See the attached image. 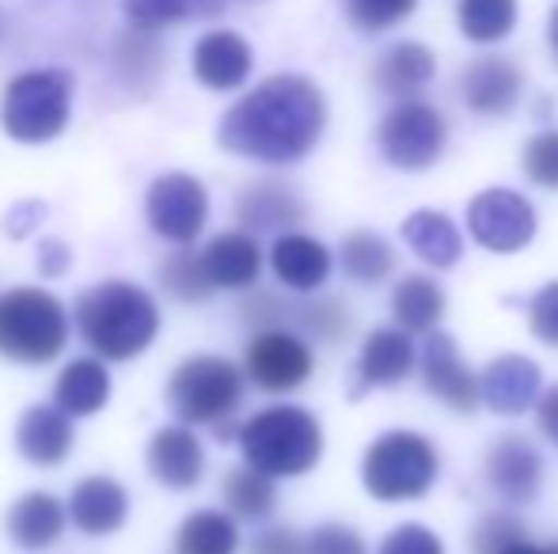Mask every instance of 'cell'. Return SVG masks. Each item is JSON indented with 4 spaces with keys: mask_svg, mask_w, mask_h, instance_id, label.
Listing matches in <instances>:
<instances>
[{
    "mask_svg": "<svg viewBox=\"0 0 558 554\" xmlns=\"http://www.w3.org/2000/svg\"><path fill=\"white\" fill-rule=\"evenodd\" d=\"M327 130V99L308 76L278 73L225 111L217 140L255 163H296Z\"/></svg>",
    "mask_w": 558,
    "mask_h": 554,
    "instance_id": "6da1fadb",
    "label": "cell"
},
{
    "mask_svg": "<svg viewBox=\"0 0 558 554\" xmlns=\"http://www.w3.org/2000/svg\"><path fill=\"white\" fill-rule=\"evenodd\" d=\"M293 319L301 323L304 334L319 342H342L353 327V316L342 300H331V296H319V300H308L301 308H293Z\"/></svg>",
    "mask_w": 558,
    "mask_h": 554,
    "instance_id": "d590c367",
    "label": "cell"
},
{
    "mask_svg": "<svg viewBox=\"0 0 558 554\" xmlns=\"http://www.w3.org/2000/svg\"><path fill=\"white\" fill-rule=\"evenodd\" d=\"M524 175L532 178L544 190H558V130H547V134H536L524 145Z\"/></svg>",
    "mask_w": 558,
    "mask_h": 554,
    "instance_id": "74e56055",
    "label": "cell"
},
{
    "mask_svg": "<svg viewBox=\"0 0 558 554\" xmlns=\"http://www.w3.org/2000/svg\"><path fill=\"white\" fill-rule=\"evenodd\" d=\"M536 206L513 186H490L468 201V232L494 255H517L536 239Z\"/></svg>",
    "mask_w": 558,
    "mask_h": 554,
    "instance_id": "9c48e42d",
    "label": "cell"
},
{
    "mask_svg": "<svg viewBox=\"0 0 558 554\" xmlns=\"http://www.w3.org/2000/svg\"><path fill=\"white\" fill-rule=\"evenodd\" d=\"M65 304L46 288H12L0 296V354L23 365H46L65 349Z\"/></svg>",
    "mask_w": 558,
    "mask_h": 554,
    "instance_id": "8992f818",
    "label": "cell"
},
{
    "mask_svg": "<svg viewBox=\"0 0 558 554\" xmlns=\"http://www.w3.org/2000/svg\"><path fill=\"white\" fill-rule=\"evenodd\" d=\"M414 8H418V0H342L345 20L365 35L399 27L403 20H411Z\"/></svg>",
    "mask_w": 558,
    "mask_h": 554,
    "instance_id": "8d00e7d4",
    "label": "cell"
},
{
    "mask_svg": "<svg viewBox=\"0 0 558 554\" xmlns=\"http://www.w3.org/2000/svg\"><path fill=\"white\" fill-rule=\"evenodd\" d=\"M456 23H460L463 38H471V42H501L517 27V0H460L456 4Z\"/></svg>",
    "mask_w": 558,
    "mask_h": 554,
    "instance_id": "1f68e13d",
    "label": "cell"
},
{
    "mask_svg": "<svg viewBox=\"0 0 558 554\" xmlns=\"http://www.w3.org/2000/svg\"><path fill=\"white\" fill-rule=\"evenodd\" d=\"M122 4L137 30H160L171 27V23L221 15L225 0H122Z\"/></svg>",
    "mask_w": 558,
    "mask_h": 554,
    "instance_id": "836d02e7",
    "label": "cell"
},
{
    "mask_svg": "<svg viewBox=\"0 0 558 554\" xmlns=\"http://www.w3.org/2000/svg\"><path fill=\"white\" fill-rule=\"evenodd\" d=\"M308 554H368V543L350 525H319L308 535Z\"/></svg>",
    "mask_w": 558,
    "mask_h": 554,
    "instance_id": "60d3db41",
    "label": "cell"
},
{
    "mask_svg": "<svg viewBox=\"0 0 558 554\" xmlns=\"http://www.w3.org/2000/svg\"><path fill=\"white\" fill-rule=\"evenodd\" d=\"M225 505L232 517L240 520H266L278 505V487L274 475L258 471V467H235L225 475Z\"/></svg>",
    "mask_w": 558,
    "mask_h": 554,
    "instance_id": "4dcf8cb0",
    "label": "cell"
},
{
    "mask_svg": "<svg viewBox=\"0 0 558 554\" xmlns=\"http://www.w3.org/2000/svg\"><path fill=\"white\" fill-rule=\"evenodd\" d=\"M148 471L171 490H191L206 475V448L186 426H163L148 441Z\"/></svg>",
    "mask_w": 558,
    "mask_h": 554,
    "instance_id": "d6986e66",
    "label": "cell"
},
{
    "mask_svg": "<svg viewBox=\"0 0 558 554\" xmlns=\"http://www.w3.org/2000/svg\"><path fill=\"white\" fill-rule=\"evenodd\" d=\"M418 365V346L403 327H380L361 342L357 354V380L361 387H396Z\"/></svg>",
    "mask_w": 558,
    "mask_h": 554,
    "instance_id": "ffe728a7",
    "label": "cell"
},
{
    "mask_svg": "<svg viewBox=\"0 0 558 554\" xmlns=\"http://www.w3.org/2000/svg\"><path fill=\"white\" fill-rule=\"evenodd\" d=\"M308 206L289 183L278 178H263L251 183L247 190L235 198V221L243 224V232H293V224L304 221Z\"/></svg>",
    "mask_w": 558,
    "mask_h": 554,
    "instance_id": "e0dca14e",
    "label": "cell"
},
{
    "mask_svg": "<svg viewBox=\"0 0 558 554\" xmlns=\"http://www.w3.org/2000/svg\"><path fill=\"white\" fill-rule=\"evenodd\" d=\"M312 369H316L312 346L286 327L255 331L247 342V354H243V372L251 377V384L270 395H289L304 387Z\"/></svg>",
    "mask_w": 558,
    "mask_h": 554,
    "instance_id": "8fae6325",
    "label": "cell"
},
{
    "mask_svg": "<svg viewBox=\"0 0 558 554\" xmlns=\"http://www.w3.org/2000/svg\"><path fill=\"white\" fill-rule=\"evenodd\" d=\"M130 513V494L122 482L107 479V475H92L81 479L69 494V517L84 535H111L125 525Z\"/></svg>",
    "mask_w": 558,
    "mask_h": 554,
    "instance_id": "44dd1931",
    "label": "cell"
},
{
    "mask_svg": "<svg viewBox=\"0 0 558 554\" xmlns=\"http://www.w3.org/2000/svg\"><path fill=\"white\" fill-rule=\"evenodd\" d=\"M471 547H475V554H558V540L536 543L529 540V532L513 513H490V517L478 520Z\"/></svg>",
    "mask_w": 558,
    "mask_h": 554,
    "instance_id": "d6a6232c",
    "label": "cell"
},
{
    "mask_svg": "<svg viewBox=\"0 0 558 554\" xmlns=\"http://www.w3.org/2000/svg\"><path fill=\"white\" fill-rule=\"evenodd\" d=\"M251 69H255V53L247 38L235 30H209L194 46V76L209 91H235L240 84H247Z\"/></svg>",
    "mask_w": 558,
    "mask_h": 554,
    "instance_id": "ac0fdd59",
    "label": "cell"
},
{
    "mask_svg": "<svg viewBox=\"0 0 558 554\" xmlns=\"http://www.w3.org/2000/svg\"><path fill=\"white\" fill-rule=\"evenodd\" d=\"M529 331L536 334L544 346L558 349V281H547L529 300Z\"/></svg>",
    "mask_w": 558,
    "mask_h": 554,
    "instance_id": "ab89813d",
    "label": "cell"
},
{
    "mask_svg": "<svg viewBox=\"0 0 558 554\" xmlns=\"http://www.w3.org/2000/svg\"><path fill=\"white\" fill-rule=\"evenodd\" d=\"M160 281L175 300H186V304H202L214 293V281H209L206 267H202V251L168 255V262L160 267Z\"/></svg>",
    "mask_w": 558,
    "mask_h": 554,
    "instance_id": "e575fe53",
    "label": "cell"
},
{
    "mask_svg": "<svg viewBox=\"0 0 558 554\" xmlns=\"http://www.w3.org/2000/svg\"><path fill=\"white\" fill-rule=\"evenodd\" d=\"M483 479L501 502L529 505L536 502L539 487H544V459H539L536 444H529L517 433H506L486 448Z\"/></svg>",
    "mask_w": 558,
    "mask_h": 554,
    "instance_id": "4fadbf2b",
    "label": "cell"
},
{
    "mask_svg": "<svg viewBox=\"0 0 558 554\" xmlns=\"http://www.w3.org/2000/svg\"><path fill=\"white\" fill-rule=\"evenodd\" d=\"M111 399V372L99 357H76L61 369L53 387V407H61L69 418H92Z\"/></svg>",
    "mask_w": 558,
    "mask_h": 554,
    "instance_id": "484cf974",
    "label": "cell"
},
{
    "mask_svg": "<svg viewBox=\"0 0 558 554\" xmlns=\"http://www.w3.org/2000/svg\"><path fill=\"white\" fill-rule=\"evenodd\" d=\"M524 96V73L509 58H475L460 73V99L471 114L506 119Z\"/></svg>",
    "mask_w": 558,
    "mask_h": 554,
    "instance_id": "9a60e30c",
    "label": "cell"
},
{
    "mask_svg": "<svg viewBox=\"0 0 558 554\" xmlns=\"http://www.w3.org/2000/svg\"><path fill=\"white\" fill-rule=\"evenodd\" d=\"M15 448L35 467L61 464L73 448V421L61 407H31L15 426Z\"/></svg>",
    "mask_w": 558,
    "mask_h": 554,
    "instance_id": "cb8c5ba5",
    "label": "cell"
},
{
    "mask_svg": "<svg viewBox=\"0 0 558 554\" xmlns=\"http://www.w3.org/2000/svg\"><path fill=\"white\" fill-rule=\"evenodd\" d=\"M240 547V528L232 513L198 509L179 525L175 554H235Z\"/></svg>",
    "mask_w": 558,
    "mask_h": 554,
    "instance_id": "f546056e",
    "label": "cell"
},
{
    "mask_svg": "<svg viewBox=\"0 0 558 554\" xmlns=\"http://www.w3.org/2000/svg\"><path fill=\"white\" fill-rule=\"evenodd\" d=\"M251 554H308V540H301L293 528H266L255 535Z\"/></svg>",
    "mask_w": 558,
    "mask_h": 554,
    "instance_id": "7bdbcfd3",
    "label": "cell"
},
{
    "mask_svg": "<svg viewBox=\"0 0 558 554\" xmlns=\"http://www.w3.org/2000/svg\"><path fill=\"white\" fill-rule=\"evenodd\" d=\"M418 372H422V384L434 399H441L448 410L456 415H471V410L483 403L478 395V377L468 369V361L460 357V346H456L452 334H426L422 342V354H418Z\"/></svg>",
    "mask_w": 558,
    "mask_h": 554,
    "instance_id": "7c38bea8",
    "label": "cell"
},
{
    "mask_svg": "<svg viewBox=\"0 0 558 554\" xmlns=\"http://www.w3.org/2000/svg\"><path fill=\"white\" fill-rule=\"evenodd\" d=\"M76 327L99 357L130 361L153 346L160 331V308L133 281H99L76 300Z\"/></svg>",
    "mask_w": 558,
    "mask_h": 554,
    "instance_id": "7a4b0ae2",
    "label": "cell"
},
{
    "mask_svg": "<svg viewBox=\"0 0 558 554\" xmlns=\"http://www.w3.org/2000/svg\"><path fill=\"white\" fill-rule=\"evenodd\" d=\"M65 505L46 490H31L8 509V535L23 551H46L65 532Z\"/></svg>",
    "mask_w": 558,
    "mask_h": 554,
    "instance_id": "d4e9b609",
    "label": "cell"
},
{
    "mask_svg": "<svg viewBox=\"0 0 558 554\" xmlns=\"http://www.w3.org/2000/svg\"><path fill=\"white\" fill-rule=\"evenodd\" d=\"M73 111V76L65 69H31L4 88L0 126L20 145H46L61 137Z\"/></svg>",
    "mask_w": 558,
    "mask_h": 554,
    "instance_id": "5b68a950",
    "label": "cell"
},
{
    "mask_svg": "<svg viewBox=\"0 0 558 554\" xmlns=\"http://www.w3.org/2000/svg\"><path fill=\"white\" fill-rule=\"evenodd\" d=\"M380 156L399 171H426L441 160L448 145V122L426 99H399L376 130Z\"/></svg>",
    "mask_w": 558,
    "mask_h": 554,
    "instance_id": "ba28073f",
    "label": "cell"
},
{
    "mask_svg": "<svg viewBox=\"0 0 558 554\" xmlns=\"http://www.w3.org/2000/svg\"><path fill=\"white\" fill-rule=\"evenodd\" d=\"M209 217V194L186 171H168V175L153 178L145 194V221L168 244H194L206 229Z\"/></svg>",
    "mask_w": 558,
    "mask_h": 554,
    "instance_id": "30bf717a",
    "label": "cell"
},
{
    "mask_svg": "<svg viewBox=\"0 0 558 554\" xmlns=\"http://www.w3.org/2000/svg\"><path fill=\"white\" fill-rule=\"evenodd\" d=\"M335 267V255L327 251L324 239L308 236V232H281L270 244V270L293 293H316L319 285H327Z\"/></svg>",
    "mask_w": 558,
    "mask_h": 554,
    "instance_id": "2e32d148",
    "label": "cell"
},
{
    "mask_svg": "<svg viewBox=\"0 0 558 554\" xmlns=\"http://www.w3.org/2000/svg\"><path fill=\"white\" fill-rule=\"evenodd\" d=\"M338 262L353 285H380L396 270V251L376 232H350L338 247Z\"/></svg>",
    "mask_w": 558,
    "mask_h": 554,
    "instance_id": "f1b7e54d",
    "label": "cell"
},
{
    "mask_svg": "<svg viewBox=\"0 0 558 554\" xmlns=\"http://www.w3.org/2000/svg\"><path fill=\"white\" fill-rule=\"evenodd\" d=\"M286 316H289V308L274 293H251L247 300H243V319H247L251 327H258V331H266V327H281V319Z\"/></svg>",
    "mask_w": 558,
    "mask_h": 554,
    "instance_id": "b9f144b4",
    "label": "cell"
},
{
    "mask_svg": "<svg viewBox=\"0 0 558 554\" xmlns=\"http://www.w3.org/2000/svg\"><path fill=\"white\" fill-rule=\"evenodd\" d=\"M478 395L494 415L517 418L544 395V369L524 354H501L478 372Z\"/></svg>",
    "mask_w": 558,
    "mask_h": 554,
    "instance_id": "5bb4252c",
    "label": "cell"
},
{
    "mask_svg": "<svg viewBox=\"0 0 558 554\" xmlns=\"http://www.w3.org/2000/svg\"><path fill=\"white\" fill-rule=\"evenodd\" d=\"M376 554H445V543L434 528L418 525V520H407V525L391 528V532L384 535Z\"/></svg>",
    "mask_w": 558,
    "mask_h": 554,
    "instance_id": "f35d334b",
    "label": "cell"
},
{
    "mask_svg": "<svg viewBox=\"0 0 558 554\" xmlns=\"http://www.w3.org/2000/svg\"><path fill=\"white\" fill-rule=\"evenodd\" d=\"M448 308L445 288L429 274H403L391 288V316L407 334H434Z\"/></svg>",
    "mask_w": 558,
    "mask_h": 554,
    "instance_id": "83f0119b",
    "label": "cell"
},
{
    "mask_svg": "<svg viewBox=\"0 0 558 554\" xmlns=\"http://www.w3.org/2000/svg\"><path fill=\"white\" fill-rule=\"evenodd\" d=\"M536 418H539V429H544V436L558 448V384H555V387H547V392L539 395Z\"/></svg>",
    "mask_w": 558,
    "mask_h": 554,
    "instance_id": "ee69618b",
    "label": "cell"
},
{
    "mask_svg": "<svg viewBox=\"0 0 558 554\" xmlns=\"http://www.w3.org/2000/svg\"><path fill=\"white\" fill-rule=\"evenodd\" d=\"M240 452L274 479H301L324 456V426L304 407H266L240 426Z\"/></svg>",
    "mask_w": 558,
    "mask_h": 554,
    "instance_id": "3957f363",
    "label": "cell"
},
{
    "mask_svg": "<svg viewBox=\"0 0 558 554\" xmlns=\"http://www.w3.org/2000/svg\"><path fill=\"white\" fill-rule=\"evenodd\" d=\"M403 244L434 270H452L463 255L460 229L441 209H414L403 221Z\"/></svg>",
    "mask_w": 558,
    "mask_h": 554,
    "instance_id": "4316f807",
    "label": "cell"
},
{
    "mask_svg": "<svg viewBox=\"0 0 558 554\" xmlns=\"http://www.w3.org/2000/svg\"><path fill=\"white\" fill-rule=\"evenodd\" d=\"M441 475L434 441L418 429H388L361 456V487L373 502H422Z\"/></svg>",
    "mask_w": 558,
    "mask_h": 554,
    "instance_id": "277c9868",
    "label": "cell"
},
{
    "mask_svg": "<svg viewBox=\"0 0 558 554\" xmlns=\"http://www.w3.org/2000/svg\"><path fill=\"white\" fill-rule=\"evenodd\" d=\"M243 377L247 372L228 357H186L168 380V403L186 426H221L240 407Z\"/></svg>",
    "mask_w": 558,
    "mask_h": 554,
    "instance_id": "52a82bcc",
    "label": "cell"
},
{
    "mask_svg": "<svg viewBox=\"0 0 558 554\" xmlns=\"http://www.w3.org/2000/svg\"><path fill=\"white\" fill-rule=\"evenodd\" d=\"M202 267L214 288H251L263 274V247L255 232H221L202 247Z\"/></svg>",
    "mask_w": 558,
    "mask_h": 554,
    "instance_id": "7402d4cb",
    "label": "cell"
},
{
    "mask_svg": "<svg viewBox=\"0 0 558 554\" xmlns=\"http://www.w3.org/2000/svg\"><path fill=\"white\" fill-rule=\"evenodd\" d=\"M69 267V247L58 239H46L43 244V274H61Z\"/></svg>",
    "mask_w": 558,
    "mask_h": 554,
    "instance_id": "f6af8a7d",
    "label": "cell"
},
{
    "mask_svg": "<svg viewBox=\"0 0 558 554\" xmlns=\"http://www.w3.org/2000/svg\"><path fill=\"white\" fill-rule=\"evenodd\" d=\"M547 42H551L555 58H558V8L551 12V23H547Z\"/></svg>",
    "mask_w": 558,
    "mask_h": 554,
    "instance_id": "bcb514c9",
    "label": "cell"
},
{
    "mask_svg": "<svg viewBox=\"0 0 558 554\" xmlns=\"http://www.w3.org/2000/svg\"><path fill=\"white\" fill-rule=\"evenodd\" d=\"M437 76V58L422 42H396L376 58L373 84L391 99H418Z\"/></svg>",
    "mask_w": 558,
    "mask_h": 554,
    "instance_id": "603a6c76",
    "label": "cell"
}]
</instances>
